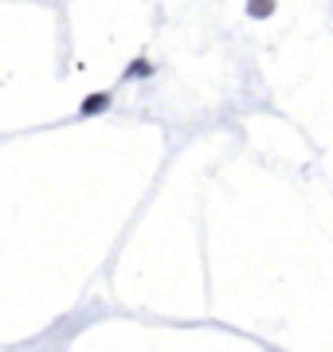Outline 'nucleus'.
Instances as JSON below:
<instances>
[{
    "mask_svg": "<svg viewBox=\"0 0 333 352\" xmlns=\"http://www.w3.org/2000/svg\"><path fill=\"white\" fill-rule=\"evenodd\" d=\"M275 4H279V0H247V12L255 16V20H267V16L275 12Z\"/></svg>",
    "mask_w": 333,
    "mask_h": 352,
    "instance_id": "nucleus-2",
    "label": "nucleus"
},
{
    "mask_svg": "<svg viewBox=\"0 0 333 352\" xmlns=\"http://www.w3.org/2000/svg\"><path fill=\"white\" fill-rule=\"evenodd\" d=\"M145 71H149V63H133L129 67V78H145Z\"/></svg>",
    "mask_w": 333,
    "mask_h": 352,
    "instance_id": "nucleus-3",
    "label": "nucleus"
},
{
    "mask_svg": "<svg viewBox=\"0 0 333 352\" xmlns=\"http://www.w3.org/2000/svg\"><path fill=\"white\" fill-rule=\"evenodd\" d=\"M106 106H110V94H106V90H98V94H87V98H83V113H103Z\"/></svg>",
    "mask_w": 333,
    "mask_h": 352,
    "instance_id": "nucleus-1",
    "label": "nucleus"
}]
</instances>
